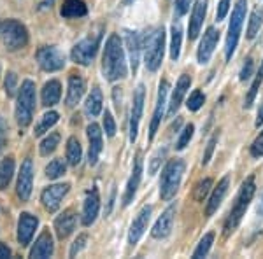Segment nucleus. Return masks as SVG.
Here are the masks:
<instances>
[{
    "instance_id": "nucleus-1",
    "label": "nucleus",
    "mask_w": 263,
    "mask_h": 259,
    "mask_svg": "<svg viewBox=\"0 0 263 259\" xmlns=\"http://www.w3.org/2000/svg\"><path fill=\"white\" fill-rule=\"evenodd\" d=\"M102 70L107 81H120L126 77V60H125V51L120 35L112 33L109 35L107 42L104 48V56H102Z\"/></svg>"
},
{
    "instance_id": "nucleus-2",
    "label": "nucleus",
    "mask_w": 263,
    "mask_h": 259,
    "mask_svg": "<svg viewBox=\"0 0 263 259\" xmlns=\"http://www.w3.org/2000/svg\"><path fill=\"white\" fill-rule=\"evenodd\" d=\"M254 193H256L254 175H249L248 179L242 182V186H240L239 194H237V198H235V203H233L230 214H228L227 221H224V226H223L224 238H228V236H230L232 233L237 229V226L240 224V221H242V217L246 215V210H248V207H249V203H251Z\"/></svg>"
},
{
    "instance_id": "nucleus-3",
    "label": "nucleus",
    "mask_w": 263,
    "mask_h": 259,
    "mask_svg": "<svg viewBox=\"0 0 263 259\" xmlns=\"http://www.w3.org/2000/svg\"><path fill=\"white\" fill-rule=\"evenodd\" d=\"M142 49H144V63L146 69L149 72H156L160 69L163 62V53H165V30L162 28H155L146 35V39L142 41Z\"/></svg>"
},
{
    "instance_id": "nucleus-4",
    "label": "nucleus",
    "mask_w": 263,
    "mask_h": 259,
    "mask_svg": "<svg viewBox=\"0 0 263 259\" xmlns=\"http://www.w3.org/2000/svg\"><path fill=\"white\" fill-rule=\"evenodd\" d=\"M182 173H184V161L171 160L162 170V181H160V196L165 202L172 200L179 191Z\"/></svg>"
},
{
    "instance_id": "nucleus-5",
    "label": "nucleus",
    "mask_w": 263,
    "mask_h": 259,
    "mask_svg": "<svg viewBox=\"0 0 263 259\" xmlns=\"http://www.w3.org/2000/svg\"><path fill=\"white\" fill-rule=\"evenodd\" d=\"M33 110H35V84L30 79L23 81L18 93V104H16V121L20 126H28L32 123Z\"/></svg>"
},
{
    "instance_id": "nucleus-6",
    "label": "nucleus",
    "mask_w": 263,
    "mask_h": 259,
    "mask_svg": "<svg viewBox=\"0 0 263 259\" xmlns=\"http://www.w3.org/2000/svg\"><path fill=\"white\" fill-rule=\"evenodd\" d=\"M246 9H248V0H239L232 11V19L230 25H228L227 33V44H224V56H227V60H232L237 44H239V37L242 33V25L246 19Z\"/></svg>"
},
{
    "instance_id": "nucleus-7",
    "label": "nucleus",
    "mask_w": 263,
    "mask_h": 259,
    "mask_svg": "<svg viewBox=\"0 0 263 259\" xmlns=\"http://www.w3.org/2000/svg\"><path fill=\"white\" fill-rule=\"evenodd\" d=\"M0 39L9 51H18L28 42V30L23 23L16 19H7L0 23Z\"/></svg>"
},
{
    "instance_id": "nucleus-8",
    "label": "nucleus",
    "mask_w": 263,
    "mask_h": 259,
    "mask_svg": "<svg viewBox=\"0 0 263 259\" xmlns=\"http://www.w3.org/2000/svg\"><path fill=\"white\" fill-rule=\"evenodd\" d=\"M100 33H97L95 37H86V39H83L81 42H78V44L72 48V60L76 63H79V65H90L93 62V58H95L97 51H99V46H100Z\"/></svg>"
},
{
    "instance_id": "nucleus-9",
    "label": "nucleus",
    "mask_w": 263,
    "mask_h": 259,
    "mask_svg": "<svg viewBox=\"0 0 263 259\" xmlns=\"http://www.w3.org/2000/svg\"><path fill=\"white\" fill-rule=\"evenodd\" d=\"M37 62L46 72H57L65 65V54L54 46H44L37 51Z\"/></svg>"
},
{
    "instance_id": "nucleus-10",
    "label": "nucleus",
    "mask_w": 263,
    "mask_h": 259,
    "mask_svg": "<svg viewBox=\"0 0 263 259\" xmlns=\"http://www.w3.org/2000/svg\"><path fill=\"white\" fill-rule=\"evenodd\" d=\"M168 90H171V84H168V81H162V83H160V86H158V98H156L155 112H153V119H151V126H149V140L155 138L160 123H162L163 116H165V105H167Z\"/></svg>"
},
{
    "instance_id": "nucleus-11",
    "label": "nucleus",
    "mask_w": 263,
    "mask_h": 259,
    "mask_svg": "<svg viewBox=\"0 0 263 259\" xmlns=\"http://www.w3.org/2000/svg\"><path fill=\"white\" fill-rule=\"evenodd\" d=\"M144 84H139L137 90L134 93V104H132V112H130V142H135L139 135V123H141L142 112H144Z\"/></svg>"
},
{
    "instance_id": "nucleus-12",
    "label": "nucleus",
    "mask_w": 263,
    "mask_h": 259,
    "mask_svg": "<svg viewBox=\"0 0 263 259\" xmlns=\"http://www.w3.org/2000/svg\"><path fill=\"white\" fill-rule=\"evenodd\" d=\"M69 189H70L69 184H54L46 188L41 194V202L44 205V209L48 212H57L60 209L63 196L69 193Z\"/></svg>"
},
{
    "instance_id": "nucleus-13",
    "label": "nucleus",
    "mask_w": 263,
    "mask_h": 259,
    "mask_svg": "<svg viewBox=\"0 0 263 259\" xmlns=\"http://www.w3.org/2000/svg\"><path fill=\"white\" fill-rule=\"evenodd\" d=\"M32 186H33V163L32 160H25L21 165L20 175H18V184H16V193L21 202H27L32 194Z\"/></svg>"
},
{
    "instance_id": "nucleus-14",
    "label": "nucleus",
    "mask_w": 263,
    "mask_h": 259,
    "mask_svg": "<svg viewBox=\"0 0 263 259\" xmlns=\"http://www.w3.org/2000/svg\"><path fill=\"white\" fill-rule=\"evenodd\" d=\"M151 214H153L151 205H144L142 209L139 210L137 217L134 219V223H132V226H130V231H128V244L130 245H135L142 238V235L147 229V224H149Z\"/></svg>"
},
{
    "instance_id": "nucleus-15",
    "label": "nucleus",
    "mask_w": 263,
    "mask_h": 259,
    "mask_svg": "<svg viewBox=\"0 0 263 259\" xmlns=\"http://www.w3.org/2000/svg\"><path fill=\"white\" fill-rule=\"evenodd\" d=\"M176 205H171L165 209V212L158 217V221L155 223V226L151 229L153 238H167L172 233V226H174V219H176Z\"/></svg>"
},
{
    "instance_id": "nucleus-16",
    "label": "nucleus",
    "mask_w": 263,
    "mask_h": 259,
    "mask_svg": "<svg viewBox=\"0 0 263 259\" xmlns=\"http://www.w3.org/2000/svg\"><path fill=\"white\" fill-rule=\"evenodd\" d=\"M86 133H88V142H90V151H88V163L91 165H97L99 161V156L102 149H104V138H102V130L97 123H91L88 125L86 128Z\"/></svg>"
},
{
    "instance_id": "nucleus-17",
    "label": "nucleus",
    "mask_w": 263,
    "mask_h": 259,
    "mask_svg": "<svg viewBox=\"0 0 263 259\" xmlns=\"http://www.w3.org/2000/svg\"><path fill=\"white\" fill-rule=\"evenodd\" d=\"M218 41H219V32L216 30L214 27H209L205 30V33H203V39L200 42V46H198V53H197L198 63L205 65V63L211 60V56H213Z\"/></svg>"
},
{
    "instance_id": "nucleus-18",
    "label": "nucleus",
    "mask_w": 263,
    "mask_h": 259,
    "mask_svg": "<svg viewBox=\"0 0 263 259\" xmlns=\"http://www.w3.org/2000/svg\"><path fill=\"white\" fill-rule=\"evenodd\" d=\"M37 226H39V219H37L35 215L28 214V212L21 214V217L18 221V242L23 247H27L32 242Z\"/></svg>"
},
{
    "instance_id": "nucleus-19",
    "label": "nucleus",
    "mask_w": 263,
    "mask_h": 259,
    "mask_svg": "<svg viewBox=\"0 0 263 259\" xmlns=\"http://www.w3.org/2000/svg\"><path fill=\"white\" fill-rule=\"evenodd\" d=\"M207 14V0H195L192 18H190V27H188V37L190 41H195L200 33V28L203 25Z\"/></svg>"
},
{
    "instance_id": "nucleus-20",
    "label": "nucleus",
    "mask_w": 263,
    "mask_h": 259,
    "mask_svg": "<svg viewBox=\"0 0 263 259\" xmlns=\"http://www.w3.org/2000/svg\"><path fill=\"white\" fill-rule=\"evenodd\" d=\"M100 210V196H99V191L91 189L86 193V198H84V205H83V224L84 226H91L95 223L97 215H99Z\"/></svg>"
},
{
    "instance_id": "nucleus-21",
    "label": "nucleus",
    "mask_w": 263,
    "mask_h": 259,
    "mask_svg": "<svg viewBox=\"0 0 263 259\" xmlns=\"http://www.w3.org/2000/svg\"><path fill=\"white\" fill-rule=\"evenodd\" d=\"M190 86H192V77H190L188 74H182L179 81H177L176 88H174L172 96H171V104H168V116L171 117L179 110L182 100H184L186 93L190 90Z\"/></svg>"
},
{
    "instance_id": "nucleus-22",
    "label": "nucleus",
    "mask_w": 263,
    "mask_h": 259,
    "mask_svg": "<svg viewBox=\"0 0 263 259\" xmlns=\"http://www.w3.org/2000/svg\"><path fill=\"white\" fill-rule=\"evenodd\" d=\"M141 179H142V158L141 154L135 158V165H134V170H132V175L128 179V184H126V189H125V194H123V205L128 207L132 202H134V196L139 189V184H141Z\"/></svg>"
},
{
    "instance_id": "nucleus-23",
    "label": "nucleus",
    "mask_w": 263,
    "mask_h": 259,
    "mask_svg": "<svg viewBox=\"0 0 263 259\" xmlns=\"http://www.w3.org/2000/svg\"><path fill=\"white\" fill-rule=\"evenodd\" d=\"M126 49H128L130 69L132 72H137L139 62H141V49H142V37L137 32H126Z\"/></svg>"
},
{
    "instance_id": "nucleus-24",
    "label": "nucleus",
    "mask_w": 263,
    "mask_h": 259,
    "mask_svg": "<svg viewBox=\"0 0 263 259\" xmlns=\"http://www.w3.org/2000/svg\"><path fill=\"white\" fill-rule=\"evenodd\" d=\"M76 214L74 210H65L63 214L58 215L54 219V231H57V236L60 240H65L67 236L70 235L72 231L76 229Z\"/></svg>"
},
{
    "instance_id": "nucleus-25",
    "label": "nucleus",
    "mask_w": 263,
    "mask_h": 259,
    "mask_svg": "<svg viewBox=\"0 0 263 259\" xmlns=\"http://www.w3.org/2000/svg\"><path fill=\"white\" fill-rule=\"evenodd\" d=\"M228 188H230V177L224 175L223 179L218 182V186H216L213 194H211L209 202H207V207H205V214L207 215H213L214 212L218 210V207L223 203L224 194L228 193Z\"/></svg>"
},
{
    "instance_id": "nucleus-26",
    "label": "nucleus",
    "mask_w": 263,
    "mask_h": 259,
    "mask_svg": "<svg viewBox=\"0 0 263 259\" xmlns=\"http://www.w3.org/2000/svg\"><path fill=\"white\" fill-rule=\"evenodd\" d=\"M53 250H54V245H53V236H51L49 231H44L41 233V236L35 240L33 247L30 250V257L33 259H46V257H51L53 256Z\"/></svg>"
},
{
    "instance_id": "nucleus-27",
    "label": "nucleus",
    "mask_w": 263,
    "mask_h": 259,
    "mask_svg": "<svg viewBox=\"0 0 263 259\" xmlns=\"http://www.w3.org/2000/svg\"><path fill=\"white\" fill-rule=\"evenodd\" d=\"M84 90H86V86H84V81L79 74H72L69 77V91H67V105L69 107H74V105L79 104V100L83 98L84 95Z\"/></svg>"
},
{
    "instance_id": "nucleus-28",
    "label": "nucleus",
    "mask_w": 263,
    "mask_h": 259,
    "mask_svg": "<svg viewBox=\"0 0 263 259\" xmlns=\"http://www.w3.org/2000/svg\"><path fill=\"white\" fill-rule=\"evenodd\" d=\"M62 96V84L58 81H49L42 88V105L46 107H53L60 102Z\"/></svg>"
},
{
    "instance_id": "nucleus-29",
    "label": "nucleus",
    "mask_w": 263,
    "mask_h": 259,
    "mask_svg": "<svg viewBox=\"0 0 263 259\" xmlns=\"http://www.w3.org/2000/svg\"><path fill=\"white\" fill-rule=\"evenodd\" d=\"M86 4L83 0H65L60 14L63 18H83V16H86Z\"/></svg>"
},
{
    "instance_id": "nucleus-30",
    "label": "nucleus",
    "mask_w": 263,
    "mask_h": 259,
    "mask_svg": "<svg viewBox=\"0 0 263 259\" xmlns=\"http://www.w3.org/2000/svg\"><path fill=\"white\" fill-rule=\"evenodd\" d=\"M104 96H102L100 88H93L90 96L86 98V104H84V110L90 117H97L102 112V107H104Z\"/></svg>"
},
{
    "instance_id": "nucleus-31",
    "label": "nucleus",
    "mask_w": 263,
    "mask_h": 259,
    "mask_svg": "<svg viewBox=\"0 0 263 259\" xmlns=\"http://www.w3.org/2000/svg\"><path fill=\"white\" fill-rule=\"evenodd\" d=\"M172 41H171V58L174 62L179 58L181 54V42H182V27L179 21H174L172 23Z\"/></svg>"
},
{
    "instance_id": "nucleus-32",
    "label": "nucleus",
    "mask_w": 263,
    "mask_h": 259,
    "mask_svg": "<svg viewBox=\"0 0 263 259\" xmlns=\"http://www.w3.org/2000/svg\"><path fill=\"white\" fill-rule=\"evenodd\" d=\"M81 158H83V149H81V144L76 137H70L67 140V161L76 167V165L81 163Z\"/></svg>"
},
{
    "instance_id": "nucleus-33",
    "label": "nucleus",
    "mask_w": 263,
    "mask_h": 259,
    "mask_svg": "<svg viewBox=\"0 0 263 259\" xmlns=\"http://www.w3.org/2000/svg\"><path fill=\"white\" fill-rule=\"evenodd\" d=\"M261 83H263V60L260 63V69H258V72H256V77H254L251 88H249V91H248V95H246V102H244V107L246 109H249L254 104V98H256L258 90H260Z\"/></svg>"
},
{
    "instance_id": "nucleus-34",
    "label": "nucleus",
    "mask_w": 263,
    "mask_h": 259,
    "mask_svg": "<svg viewBox=\"0 0 263 259\" xmlns=\"http://www.w3.org/2000/svg\"><path fill=\"white\" fill-rule=\"evenodd\" d=\"M12 173H14V160L6 158L0 163V191L6 189L9 186L12 179Z\"/></svg>"
},
{
    "instance_id": "nucleus-35",
    "label": "nucleus",
    "mask_w": 263,
    "mask_h": 259,
    "mask_svg": "<svg viewBox=\"0 0 263 259\" xmlns=\"http://www.w3.org/2000/svg\"><path fill=\"white\" fill-rule=\"evenodd\" d=\"M263 25V9L256 7L253 12H251V18H249V25H248V39H254L256 33L260 32Z\"/></svg>"
},
{
    "instance_id": "nucleus-36",
    "label": "nucleus",
    "mask_w": 263,
    "mask_h": 259,
    "mask_svg": "<svg viewBox=\"0 0 263 259\" xmlns=\"http://www.w3.org/2000/svg\"><path fill=\"white\" fill-rule=\"evenodd\" d=\"M58 117H60V116H58V112H54V110L44 114V116H42V119L39 121V125L35 126V135H37V137H41V135H44L46 131H49L51 126L57 125Z\"/></svg>"
},
{
    "instance_id": "nucleus-37",
    "label": "nucleus",
    "mask_w": 263,
    "mask_h": 259,
    "mask_svg": "<svg viewBox=\"0 0 263 259\" xmlns=\"http://www.w3.org/2000/svg\"><path fill=\"white\" fill-rule=\"evenodd\" d=\"M67 172V165H65V161L63 160H53L51 163L46 167V177L51 181H54V179H60V177L63 175V173Z\"/></svg>"
},
{
    "instance_id": "nucleus-38",
    "label": "nucleus",
    "mask_w": 263,
    "mask_h": 259,
    "mask_svg": "<svg viewBox=\"0 0 263 259\" xmlns=\"http://www.w3.org/2000/svg\"><path fill=\"white\" fill-rule=\"evenodd\" d=\"M213 242H214V233L209 231L203 235V238L200 240V244L197 245V249H195L193 252V257H205L207 254H209L211 247H213Z\"/></svg>"
},
{
    "instance_id": "nucleus-39",
    "label": "nucleus",
    "mask_w": 263,
    "mask_h": 259,
    "mask_svg": "<svg viewBox=\"0 0 263 259\" xmlns=\"http://www.w3.org/2000/svg\"><path fill=\"white\" fill-rule=\"evenodd\" d=\"M60 144V133H51L49 137H46L41 144V154L42 156H49L51 152H54V149Z\"/></svg>"
},
{
    "instance_id": "nucleus-40",
    "label": "nucleus",
    "mask_w": 263,
    "mask_h": 259,
    "mask_svg": "<svg viewBox=\"0 0 263 259\" xmlns=\"http://www.w3.org/2000/svg\"><path fill=\"white\" fill-rule=\"evenodd\" d=\"M211 188H213V179H203L197 184V188L193 191V198L197 202H203V198L211 193Z\"/></svg>"
},
{
    "instance_id": "nucleus-41",
    "label": "nucleus",
    "mask_w": 263,
    "mask_h": 259,
    "mask_svg": "<svg viewBox=\"0 0 263 259\" xmlns=\"http://www.w3.org/2000/svg\"><path fill=\"white\" fill-rule=\"evenodd\" d=\"M165 156H167V147H160V149L153 154V158L149 160V175H155V173L158 172Z\"/></svg>"
},
{
    "instance_id": "nucleus-42",
    "label": "nucleus",
    "mask_w": 263,
    "mask_h": 259,
    "mask_svg": "<svg viewBox=\"0 0 263 259\" xmlns=\"http://www.w3.org/2000/svg\"><path fill=\"white\" fill-rule=\"evenodd\" d=\"M193 131H195V126L193 125H186L184 130L181 131L179 138H177V144H176V149H184L186 146L190 144V140L193 137Z\"/></svg>"
},
{
    "instance_id": "nucleus-43",
    "label": "nucleus",
    "mask_w": 263,
    "mask_h": 259,
    "mask_svg": "<svg viewBox=\"0 0 263 259\" xmlns=\"http://www.w3.org/2000/svg\"><path fill=\"white\" fill-rule=\"evenodd\" d=\"M203 102H205V95L200 91V90H195L192 95H190V98L188 102H186V105H188V109L190 110H198L203 105Z\"/></svg>"
},
{
    "instance_id": "nucleus-44",
    "label": "nucleus",
    "mask_w": 263,
    "mask_h": 259,
    "mask_svg": "<svg viewBox=\"0 0 263 259\" xmlns=\"http://www.w3.org/2000/svg\"><path fill=\"white\" fill-rule=\"evenodd\" d=\"M192 4H195L193 0H176V4H174V16L179 19L181 16H184L190 11Z\"/></svg>"
},
{
    "instance_id": "nucleus-45",
    "label": "nucleus",
    "mask_w": 263,
    "mask_h": 259,
    "mask_svg": "<svg viewBox=\"0 0 263 259\" xmlns=\"http://www.w3.org/2000/svg\"><path fill=\"white\" fill-rule=\"evenodd\" d=\"M104 130L107 133V137H114L116 135V123H114V117L109 110H105L104 114Z\"/></svg>"
},
{
    "instance_id": "nucleus-46",
    "label": "nucleus",
    "mask_w": 263,
    "mask_h": 259,
    "mask_svg": "<svg viewBox=\"0 0 263 259\" xmlns=\"http://www.w3.org/2000/svg\"><path fill=\"white\" fill-rule=\"evenodd\" d=\"M216 144H218V135H213V137L209 138V142H207V149L203 152V158H202V165H207L213 158V152H214V147Z\"/></svg>"
},
{
    "instance_id": "nucleus-47",
    "label": "nucleus",
    "mask_w": 263,
    "mask_h": 259,
    "mask_svg": "<svg viewBox=\"0 0 263 259\" xmlns=\"http://www.w3.org/2000/svg\"><path fill=\"white\" fill-rule=\"evenodd\" d=\"M230 6H232V0H219L218 9H216V19L223 21L224 18H227L228 11H230Z\"/></svg>"
},
{
    "instance_id": "nucleus-48",
    "label": "nucleus",
    "mask_w": 263,
    "mask_h": 259,
    "mask_svg": "<svg viewBox=\"0 0 263 259\" xmlns=\"http://www.w3.org/2000/svg\"><path fill=\"white\" fill-rule=\"evenodd\" d=\"M251 156H254V158H263V131L251 144Z\"/></svg>"
},
{
    "instance_id": "nucleus-49",
    "label": "nucleus",
    "mask_w": 263,
    "mask_h": 259,
    "mask_svg": "<svg viewBox=\"0 0 263 259\" xmlns=\"http://www.w3.org/2000/svg\"><path fill=\"white\" fill-rule=\"evenodd\" d=\"M86 242H88V236L86 235H81V236H78V240L72 244V249H70V257H74L76 254H79L81 250L84 249V245H86Z\"/></svg>"
},
{
    "instance_id": "nucleus-50",
    "label": "nucleus",
    "mask_w": 263,
    "mask_h": 259,
    "mask_svg": "<svg viewBox=\"0 0 263 259\" xmlns=\"http://www.w3.org/2000/svg\"><path fill=\"white\" fill-rule=\"evenodd\" d=\"M253 67H254L253 58H248V60H246V63H244V67H242V70H240V81H246V79L251 77Z\"/></svg>"
},
{
    "instance_id": "nucleus-51",
    "label": "nucleus",
    "mask_w": 263,
    "mask_h": 259,
    "mask_svg": "<svg viewBox=\"0 0 263 259\" xmlns=\"http://www.w3.org/2000/svg\"><path fill=\"white\" fill-rule=\"evenodd\" d=\"M14 88H16V74L9 72L6 77V91L9 93V95H12V93H14Z\"/></svg>"
},
{
    "instance_id": "nucleus-52",
    "label": "nucleus",
    "mask_w": 263,
    "mask_h": 259,
    "mask_svg": "<svg viewBox=\"0 0 263 259\" xmlns=\"http://www.w3.org/2000/svg\"><path fill=\"white\" fill-rule=\"evenodd\" d=\"M6 138H7V125L4 121V117H0V151L6 146Z\"/></svg>"
},
{
    "instance_id": "nucleus-53",
    "label": "nucleus",
    "mask_w": 263,
    "mask_h": 259,
    "mask_svg": "<svg viewBox=\"0 0 263 259\" xmlns=\"http://www.w3.org/2000/svg\"><path fill=\"white\" fill-rule=\"evenodd\" d=\"M11 256V249L6 244H0V259H6Z\"/></svg>"
},
{
    "instance_id": "nucleus-54",
    "label": "nucleus",
    "mask_w": 263,
    "mask_h": 259,
    "mask_svg": "<svg viewBox=\"0 0 263 259\" xmlns=\"http://www.w3.org/2000/svg\"><path fill=\"white\" fill-rule=\"evenodd\" d=\"M256 128H260V126L263 125V100H261V104H260V109H258V116H256Z\"/></svg>"
},
{
    "instance_id": "nucleus-55",
    "label": "nucleus",
    "mask_w": 263,
    "mask_h": 259,
    "mask_svg": "<svg viewBox=\"0 0 263 259\" xmlns=\"http://www.w3.org/2000/svg\"><path fill=\"white\" fill-rule=\"evenodd\" d=\"M258 214L263 215V194H261V198H260V203H258Z\"/></svg>"
}]
</instances>
